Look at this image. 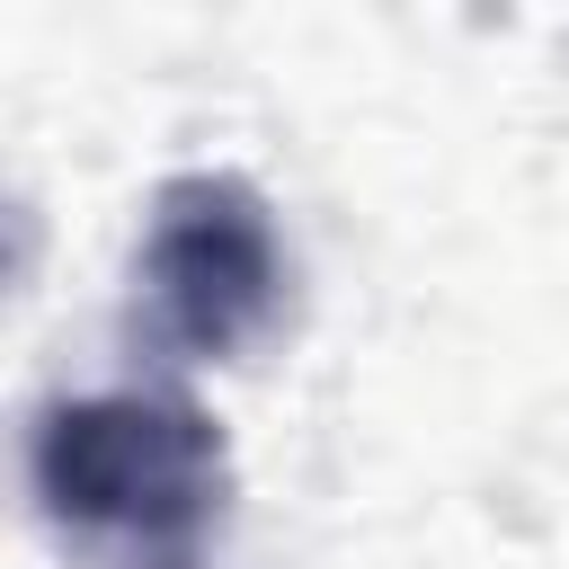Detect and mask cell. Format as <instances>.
<instances>
[{"label": "cell", "mask_w": 569, "mask_h": 569, "mask_svg": "<svg viewBox=\"0 0 569 569\" xmlns=\"http://www.w3.org/2000/svg\"><path fill=\"white\" fill-rule=\"evenodd\" d=\"M27 480L89 569H213L231 445L187 391H80L36 418Z\"/></svg>", "instance_id": "obj_1"}, {"label": "cell", "mask_w": 569, "mask_h": 569, "mask_svg": "<svg viewBox=\"0 0 569 569\" xmlns=\"http://www.w3.org/2000/svg\"><path fill=\"white\" fill-rule=\"evenodd\" d=\"M276 204L240 169H178L151 187L133 249V338L160 365H231L284 320Z\"/></svg>", "instance_id": "obj_2"}]
</instances>
